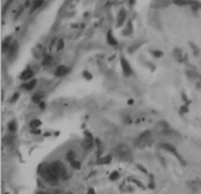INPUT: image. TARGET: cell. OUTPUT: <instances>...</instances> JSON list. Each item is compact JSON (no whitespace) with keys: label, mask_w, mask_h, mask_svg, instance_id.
Masks as SVG:
<instances>
[{"label":"cell","mask_w":201,"mask_h":194,"mask_svg":"<svg viewBox=\"0 0 201 194\" xmlns=\"http://www.w3.org/2000/svg\"><path fill=\"white\" fill-rule=\"evenodd\" d=\"M50 167L58 174L59 175V178H62V179H68V170H66V168H65V166L61 162V161H53V162H51L50 163Z\"/></svg>","instance_id":"cell-4"},{"label":"cell","mask_w":201,"mask_h":194,"mask_svg":"<svg viewBox=\"0 0 201 194\" xmlns=\"http://www.w3.org/2000/svg\"><path fill=\"white\" fill-rule=\"evenodd\" d=\"M132 181H134V183H135V185H137L140 188H145V186H143V183H142V182H140L138 180H135V179H132Z\"/></svg>","instance_id":"cell-29"},{"label":"cell","mask_w":201,"mask_h":194,"mask_svg":"<svg viewBox=\"0 0 201 194\" xmlns=\"http://www.w3.org/2000/svg\"><path fill=\"white\" fill-rule=\"evenodd\" d=\"M128 103H129V104H132V103H134V101H132V100H130V101H128Z\"/></svg>","instance_id":"cell-39"},{"label":"cell","mask_w":201,"mask_h":194,"mask_svg":"<svg viewBox=\"0 0 201 194\" xmlns=\"http://www.w3.org/2000/svg\"><path fill=\"white\" fill-rule=\"evenodd\" d=\"M4 194H9V193H4Z\"/></svg>","instance_id":"cell-40"},{"label":"cell","mask_w":201,"mask_h":194,"mask_svg":"<svg viewBox=\"0 0 201 194\" xmlns=\"http://www.w3.org/2000/svg\"><path fill=\"white\" fill-rule=\"evenodd\" d=\"M40 175L47 183H50V185H57V183H58L59 175L50 167V164H49V166H46V167H44L40 170Z\"/></svg>","instance_id":"cell-1"},{"label":"cell","mask_w":201,"mask_h":194,"mask_svg":"<svg viewBox=\"0 0 201 194\" xmlns=\"http://www.w3.org/2000/svg\"><path fill=\"white\" fill-rule=\"evenodd\" d=\"M9 40H11V37H8L7 39L4 40V43H3V51L7 50V49L9 47Z\"/></svg>","instance_id":"cell-22"},{"label":"cell","mask_w":201,"mask_h":194,"mask_svg":"<svg viewBox=\"0 0 201 194\" xmlns=\"http://www.w3.org/2000/svg\"><path fill=\"white\" fill-rule=\"evenodd\" d=\"M153 142V134L150 130H146L141 133L135 139V146L138 148H145L147 146H150Z\"/></svg>","instance_id":"cell-3"},{"label":"cell","mask_w":201,"mask_h":194,"mask_svg":"<svg viewBox=\"0 0 201 194\" xmlns=\"http://www.w3.org/2000/svg\"><path fill=\"white\" fill-rule=\"evenodd\" d=\"M160 147L162 148V149H165L166 152H168V153H170V154H173L174 155V156L180 161V163L181 164H184V166H185V164H186V161L182 159V156H181V155L179 154V152L176 150V148L174 147V146L173 144H171V143H167V142H163V143H161V146H160Z\"/></svg>","instance_id":"cell-5"},{"label":"cell","mask_w":201,"mask_h":194,"mask_svg":"<svg viewBox=\"0 0 201 194\" xmlns=\"http://www.w3.org/2000/svg\"><path fill=\"white\" fill-rule=\"evenodd\" d=\"M75 158H76L75 152H72V150L68 152V154H66V160L70 161V162H72V161H75Z\"/></svg>","instance_id":"cell-19"},{"label":"cell","mask_w":201,"mask_h":194,"mask_svg":"<svg viewBox=\"0 0 201 194\" xmlns=\"http://www.w3.org/2000/svg\"><path fill=\"white\" fill-rule=\"evenodd\" d=\"M19 96H20V95H19V92H15V94L12 96V98H11V102H15V101L19 98Z\"/></svg>","instance_id":"cell-30"},{"label":"cell","mask_w":201,"mask_h":194,"mask_svg":"<svg viewBox=\"0 0 201 194\" xmlns=\"http://www.w3.org/2000/svg\"><path fill=\"white\" fill-rule=\"evenodd\" d=\"M174 4L177 6H186L192 5V0H174Z\"/></svg>","instance_id":"cell-16"},{"label":"cell","mask_w":201,"mask_h":194,"mask_svg":"<svg viewBox=\"0 0 201 194\" xmlns=\"http://www.w3.org/2000/svg\"><path fill=\"white\" fill-rule=\"evenodd\" d=\"M155 130L157 134L160 135H165V136H169V135H171L174 131L173 129H171L169 127V124L166 122V121H160L157 124H156V127H155Z\"/></svg>","instance_id":"cell-6"},{"label":"cell","mask_w":201,"mask_h":194,"mask_svg":"<svg viewBox=\"0 0 201 194\" xmlns=\"http://www.w3.org/2000/svg\"><path fill=\"white\" fill-rule=\"evenodd\" d=\"M111 160H112L111 155H107V156H104V158H99L97 160V163L98 164H108V163L111 162Z\"/></svg>","instance_id":"cell-13"},{"label":"cell","mask_w":201,"mask_h":194,"mask_svg":"<svg viewBox=\"0 0 201 194\" xmlns=\"http://www.w3.org/2000/svg\"><path fill=\"white\" fill-rule=\"evenodd\" d=\"M120 178V173L117 172V170H115V172H112L111 174H110V176H109V179L111 180V181H116L117 179Z\"/></svg>","instance_id":"cell-21"},{"label":"cell","mask_w":201,"mask_h":194,"mask_svg":"<svg viewBox=\"0 0 201 194\" xmlns=\"http://www.w3.org/2000/svg\"><path fill=\"white\" fill-rule=\"evenodd\" d=\"M82 146H83L84 149L92 148V146H93V137H92V135L89 131H85V139L83 140Z\"/></svg>","instance_id":"cell-7"},{"label":"cell","mask_w":201,"mask_h":194,"mask_svg":"<svg viewBox=\"0 0 201 194\" xmlns=\"http://www.w3.org/2000/svg\"><path fill=\"white\" fill-rule=\"evenodd\" d=\"M40 109H45V103L44 102H40Z\"/></svg>","instance_id":"cell-36"},{"label":"cell","mask_w":201,"mask_h":194,"mask_svg":"<svg viewBox=\"0 0 201 194\" xmlns=\"http://www.w3.org/2000/svg\"><path fill=\"white\" fill-rule=\"evenodd\" d=\"M153 55H154L155 57H162L163 52H162V51H153Z\"/></svg>","instance_id":"cell-31"},{"label":"cell","mask_w":201,"mask_h":194,"mask_svg":"<svg viewBox=\"0 0 201 194\" xmlns=\"http://www.w3.org/2000/svg\"><path fill=\"white\" fill-rule=\"evenodd\" d=\"M137 168H138V169H140V170H141L143 174H148V170H147L145 167H143L142 164H137Z\"/></svg>","instance_id":"cell-28"},{"label":"cell","mask_w":201,"mask_h":194,"mask_svg":"<svg viewBox=\"0 0 201 194\" xmlns=\"http://www.w3.org/2000/svg\"><path fill=\"white\" fill-rule=\"evenodd\" d=\"M11 3H12V0H7V3L5 4V7H4V9H3V13H5V11L8 8V6H9V4H11Z\"/></svg>","instance_id":"cell-32"},{"label":"cell","mask_w":201,"mask_h":194,"mask_svg":"<svg viewBox=\"0 0 201 194\" xmlns=\"http://www.w3.org/2000/svg\"><path fill=\"white\" fill-rule=\"evenodd\" d=\"M8 130L11 131V133H14L17 130V123H15V121H11V122L8 123Z\"/></svg>","instance_id":"cell-20"},{"label":"cell","mask_w":201,"mask_h":194,"mask_svg":"<svg viewBox=\"0 0 201 194\" xmlns=\"http://www.w3.org/2000/svg\"><path fill=\"white\" fill-rule=\"evenodd\" d=\"M115 155L122 161H131L132 160V153L131 149L126 144H118L114 150Z\"/></svg>","instance_id":"cell-2"},{"label":"cell","mask_w":201,"mask_h":194,"mask_svg":"<svg viewBox=\"0 0 201 194\" xmlns=\"http://www.w3.org/2000/svg\"><path fill=\"white\" fill-rule=\"evenodd\" d=\"M70 163H71V167L75 168V169H79V168H81V162L77 161V160H75V161H72V162H70Z\"/></svg>","instance_id":"cell-24"},{"label":"cell","mask_w":201,"mask_h":194,"mask_svg":"<svg viewBox=\"0 0 201 194\" xmlns=\"http://www.w3.org/2000/svg\"><path fill=\"white\" fill-rule=\"evenodd\" d=\"M36 85H37V79H31V81H28L27 83L23 84L22 86L25 90H32V89H34Z\"/></svg>","instance_id":"cell-11"},{"label":"cell","mask_w":201,"mask_h":194,"mask_svg":"<svg viewBox=\"0 0 201 194\" xmlns=\"http://www.w3.org/2000/svg\"><path fill=\"white\" fill-rule=\"evenodd\" d=\"M107 42H108V44H110L111 46H116V45H117V40L115 39V37L112 36V32H111V31H108Z\"/></svg>","instance_id":"cell-12"},{"label":"cell","mask_w":201,"mask_h":194,"mask_svg":"<svg viewBox=\"0 0 201 194\" xmlns=\"http://www.w3.org/2000/svg\"><path fill=\"white\" fill-rule=\"evenodd\" d=\"M37 194H50V193H46V192H38Z\"/></svg>","instance_id":"cell-38"},{"label":"cell","mask_w":201,"mask_h":194,"mask_svg":"<svg viewBox=\"0 0 201 194\" xmlns=\"http://www.w3.org/2000/svg\"><path fill=\"white\" fill-rule=\"evenodd\" d=\"M43 97H44V94H43L42 91H39V92H37V94H34V95L32 96V101H33L34 103H40L42 100H43Z\"/></svg>","instance_id":"cell-14"},{"label":"cell","mask_w":201,"mask_h":194,"mask_svg":"<svg viewBox=\"0 0 201 194\" xmlns=\"http://www.w3.org/2000/svg\"><path fill=\"white\" fill-rule=\"evenodd\" d=\"M43 4H44V0H33V1H32V11L38 9Z\"/></svg>","instance_id":"cell-17"},{"label":"cell","mask_w":201,"mask_h":194,"mask_svg":"<svg viewBox=\"0 0 201 194\" xmlns=\"http://www.w3.org/2000/svg\"><path fill=\"white\" fill-rule=\"evenodd\" d=\"M33 71L31 70V69H26L25 71H23L22 72V75H20V78L23 79V81H27V79H31L32 77H33Z\"/></svg>","instance_id":"cell-10"},{"label":"cell","mask_w":201,"mask_h":194,"mask_svg":"<svg viewBox=\"0 0 201 194\" xmlns=\"http://www.w3.org/2000/svg\"><path fill=\"white\" fill-rule=\"evenodd\" d=\"M83 77H84L85 79H88V81H91L92 79V75L90 72H88V71H83Z\"/></svg>","instance_id":"cell-26"},{"label":"cell","mask_w":201,"mask_h":194,"mask_svg":"<svg viewBox=\"0 0 201 194\" xmlns=\"http://www.w3.org/2000/svg\"><path fill=\"white\" fill-rule=\"evenodd\" d=\"M124 19H126V11H124V9H122V11L118 13V15H117V25H118V26H121V25L123 24Z\"/></svg>","instance_id":"cell-15"},{"label":"cell","mask_w":201,"mask_h":194,"mask_svg":"<svg viewBox=\"0 0 201 194\" xmlns=\"http://www.w3.org/2000/svg\"><path fill=\"white\" fill-rule=\"evenodd\" d=\"M63 47H64V42H63V39H61V40H58V44H57V50L61 51Z\"/></svg>","instance_id":"cell-27"},{"label":"cell","mask_w":201,"mask_h":194,"mask_svg":"<svg viewBox=\"0 0 201 194\" xmlns=\"http://www.w3.org/2000/svg\"><path fill=\"white\" fill-rule=\"evenodd\" d=\"M51 62H52V57L51 56H46L45 58H44V61H43V65H50L51 64Z\"/></svg>","instance_id":"cell-23"},{"label":"cell","mask_w":201,"mask_h":194,"mask_svg":"<svg viewBox=\"0 0 201 194\" xmlns=\"http://www.w3.org/2000/svg\"><path fill=\"white\" fill-rule=\"evenodd\" d=\"M87 194H96V192H95L93 188H89L88 192H87Z\"/></svg>","instance_id":"cell-33"},{"label":"cell","mask_w":201,"mask_h":194,"mask_svg":"<svg viewBox=\"0 0 201 194\" xmlns=\"http://www.w3.org/2000/svg\"><path fill=\"white\" fill-rule=\"evenodd\" d=\"M31 133H32V134H40V130L36 128V129H32V130H31Z\"/></svg>","instance_id":"cell-34"},{"label":"cell","mask_w":201,"mask_h":194,"mask_svg":"<svg viewBox=\"0 0 201 194\" xmlns=\"http://www.w3.org/2000/svg\"><path fill=\"white\" fill-rule=\"evenodd\" d=\"M40 124H42V121H40V120H32V121L30 122V127H31L32 129H36V128L39 127Z\"/></svg>","instance_id":"cell-18"},{"label":"cell","mask_w":201,"mask_h":194,"mask_svg":"<svg viewBox=\"0 0 201 194\" xmlns=\"http://www.w3.org/2000/svg\"><path fill=\"white\" fill-rule=\"evenodd\" d=\"M68 73H69V69L66 66H64V65H59L56 69V71H54V76L56 77H63V76L68 75Z\"/></svg>","instance_id":"cell-9"},{"label":"cell","mask_w":201,"mask_h":194,"mask_svg":"<svg viewBox=\"0 0 201 194\" xmlns=\"http://www.w3.org/2000/svg\"><path fill=\"white\" fill-rule=\"evenodd\" d=\"M149 178H150V181H149V185H148V188H150V189H154V188H155L154 176H153V175H149Z\"/></svg>","instance_id":"cell-25"},{"label":"cell","mask_w":201,"mask_h":194,"mask_svg":"<svg viewBox=\"0 0 201 194\" xmlns=\"http://www.w3.org/2000/svg\"><path fill=\"white\" fill-rule=\"evenodd\" d=\"M135 1H136V0H129V4L130 5H134V4H135Z\"/></svg>","instance_id":"cell-37"},{"label":"cell","mask_w":201,"mask_h":194,"mask_svg":"<svg viewBox=\"0 0 201 194\" xmlns=\"http://www.w3.org/2000/svg\"><path fill=\"white\" fill-rule=\"evenodd\" d=\"M12 139H13L12 136H11V137H5V142H6L7 144H8L9 142H12Z\"/></svg>","instance_id":"cell-35"},{"label":"cell","mask_w":201,"mask_h":194,"mask_svg":"<svg viewBox=\"0 0 201 194\" xmlns=\"http://www.w3.org/2000/svg\"><path fill=\"white\" fill-rule=\"evenodd\" d=\"M121 66H122V71L124 73V76H130L132 73V70H131V67L129 65V62L124 57H121Z\"/></svg>","instance_id":"cell-8"}]
</instances>
